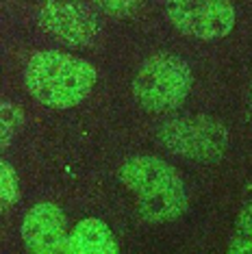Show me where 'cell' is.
Masks as SVG:
<instances>
[{"label": "cell", "mask_w": 252, "mask_h": 254, "mask_svg": "<svg viewBox=\"0 0 252 254\" xmlns=\"http://www.w3.org/2000/svg\"><path fill=\"white\" fill-rule=\"evenodd\" d=\"M98 72L89 61L61 50L35 53L24 67L26 91L50 109L81 105L94 89Z\"/></svg>", "instance_id": "cell-1"}, {"label": "cell", "mask_w": 252, "mask_h": 254, "mask_svg": "<svg viewBox=\"0 0 252 254\" xmlns=\"http://www.w3.org/2000/svg\"><path fill=\"white\" fill-rule=\"evenodd\" d=\"M120 181L137 195V211L150 224H168L187 211V189L181 174L163 159H128L120 167Z\"/></svg>", "instance_id": "cell-2"}, {"label": "cell", "mask_w": 252, "mask_h": 254, "mask_svg": "<svg viewBox=\"0 0 252 254\" xmlns=\"http://www.w3.org/2000/svg\"><path fill=\"white\" fill-rule=\"evenodd\" d=\"M191 70L176 55H152L137 70L130 91L148 113H168L181 107L191 89Z\"/></svg>", "instance_id": "cell-3"}, {"label": "cell", "mask_w": 252, "mask_h": 254, "mask_svg": "<svg viewBox=\"0 0 252 254\" xmlns=\"http://www.w3.org/2000/svg\"><path fill=\"white\" fill-rule=\"evenodd\" d=\"M157 139L176 157L211 163L224 157L228 130L211 115H183L159 126Z\"/></svg>", "instance_id": "cell-4"}, {"label": "cell", "mask_w": 252, "mask_h": 254, "mask_svg": "<svg viewBox=\"0 0 252 254\" xmlns=\"http://www.w3.org/2000/svg\"><path fill=\"white\" fill-rule=\"evenodd\" d=\"M165 18L179 33L213 42L235 28L237 13L228 0H165Z\"/></svg>", "instance_id": "cell-5"}, {"label": "cell", "mask_w": 252, "mask_h": 254, "mask_svg": "<svg viewBox=\"0 0 252 254\" xmlns=\"http://www.w3.org/2000/svg\"><path fill=\"white\" fill-rule=\"evenodd\" d=\"M37 20L48 35L67 46H87L98 35V20L83 0H42Z\"/></svg>", "instance_id": "cell-6"}, {"label": "cell", "mask_w": 252, "mask_h": 254, "mask_svg": "<svg viewBox=\"0 0 252 254\" xmlns=\"http://www.w3.org/2000/svg\"><path fill=\"white\" fill-rule=\"evenodd\" d=\"M22 239L28 252L55 254L67 239V217L53 202H39L26 211L22 222Z\"/></svg>", "instance_id": "cell-7"}, {"label": "cell", "mask_w": 252, "mask_h": 254, "mask_svg": "<svg viewBox=\"0 0 252 254\" xmlns=\"http://www.w3.org/2000/svg\"><path fill=\"white\" fill-rule=\"evenodd\" d=\"M120 250L116 235L102 219L87 217L78 222L63 244L65 254H116Z\"/></svg>", "instance_id": "cell-8"}, {"label": "cell", "mask_w": 252, "mask_h": 254, "mask_svg": "<svg viewBox=\"0 0 252 254\" xmlns=\"http://www.w3.org/2000/svg\"><path fill=\"white\" fill-rule=\"evenodd\" d=\"M228 252L252 254V200L246 202L235 219V230L228 244Z\"/></svg>", "instance_id": "cell-9"}, {"label": "cell", "mask_w": 252, "mask_h": 254, "mask_svg": "<svg viewBox=\"0 0 252 254\" xmlns=\"http://www.w3.org/2000/svg\"><path fill=\"white\" fill-rule=\"evenodd\" d=\"M22 122H24L22 109L13 102H2V148H9V143L18 135Z\"/></svg>", "instance_id": "cell-10"}, {"label": "cell", "mask_w": 252, "mask_h": 254, "mask_svg": "<svg viewBox=\"0 0 252 254\" xmlns=\"http://www.w3.org/2000/svg\"><path fill=\"white\" fill-rule=\"evenodd\" d=\"M2 170H0V195H2V209L7 211L9 206L15 204V200H18V174H15V170L11 167V163L7 161H2Z\"/></svg>", "instance_id": "cell-11"}, {"label": "cell", "mask_w": 252, "mask_h": 254, "mask_svg": "<svg viewBox=\"0 0 252 254\" xmlns=\"http://www.w3.org/2000/svg\"><path fill=\"white\" fill-rule=\"evenodd\" d=\"M91 2L109 18H128L141 7L144 0H91Z\"/></svg>", "instance_id": "cell-12"}, {"label": "cell", "mask_w": 252, "mask_h": 254, "mask_svg": "<svg viewBox=\"0 0 252 254\" xmlns=\"http://www.w3.org/2000/svg\"><path fill=\"white\" fill-rule=\"evenodd\" d=\"M246 107H248V113H250V118H252V83H250V87H248V94H246Z\"/></svg>", "instance_id": "cell-13"}]
</instances>
